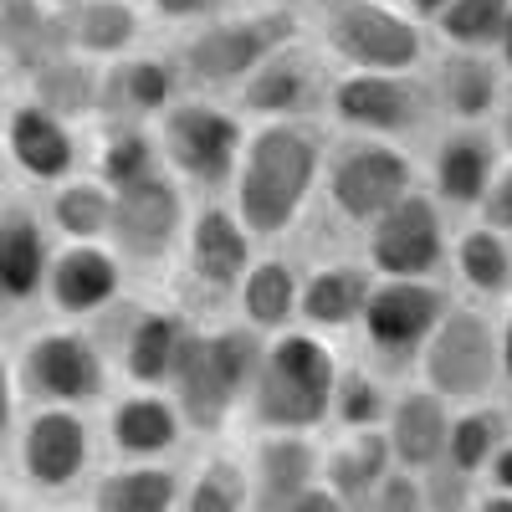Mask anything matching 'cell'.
<instances>
[{
	"label": "cell",
	"instance_id": "cell-1",
	"mask_svg": "<svg viewBox=\"0 0 512 512\" xmlns=\"http://www.w3.org/2000/svg\"><path fill=\"white\" fill-rule=\"evenodd\" d=\"M328 144L313 123L303 118H262V128L246 134L236 180H231V205L246 221L256 241L287 236L323 185Z\"/></svg>",
	"mask_w": 512,
	"mask_h": 512
},
{
	"label": "cell",
	"instance_id": "cell-2",
	"mask_svg": "<svg viewBox=\"0 0 512 512\" xmlns=\"http://www.w3.org/2000/svg\"><path fill=\"white\" fill-rule=\"evenodd\" d=\"M338 364L333 344L323 333L303 328H277L262 338V364H256V384H251V420L262 431H318L333 420V390H338Z\"/></svg>",
	"mask_w": 512,
	"mask_h": 512
},
{
	"label": "cell",
	"instance_id": "cell-3",
	"mask_svg": "<svg viewBox=\"0 0 512 512\" xmlns=\"http://www.w3.org/2000/svg\"><path fill=\"white\" fill-rule=\"evenodd\" d=\"M262 338L267 333H256L246 323L185 333L175 374H169V395H175L190 431H200V436L226 431V420L236 410H246L256 364H262Z\"/></svg>",
	"mask_w": 512,
	"mask_h": 512
},
{
	"label": "cell",
	"instance_id": "cell-4",
	"mask_svg": "<svg viewBox=\"0 0 512 512\" xmlns=\"http://www.w3.org/2000/svg\"><path fill=\"white\" fill-rule=\"evenodd\" d=\"M303 36L297 6H251L200 21V31L185 41L180 67L200 88H241V82L262 67L277 47Z\"/></svg>",
	"mask_w": 512,
	"mask_h": 512
},
{
	"label": "cell",
	"instance_id": "cell-5",
	"mask_svg": "<svg viewBox=\"0 0 512 512\" xmlns=\"http://www.w3.org/2000/svg\"><path fill=\"white\" fill-rule=\"evenodd\" d=\"M415 364L420 379L451 405L492 400V390L502 384V328L492 323L487 308L451 303L446 318L425 338V349L415 354Z\"/></svg>",
	"mask_w": 512,
	"mask_h": 512
},
{
	"label": "cell",
	"instance_id": "cell-6",
	"mask_svg": "<svg viewBox=\"0 0 512 512\" xmlns=\"http://www.w3.org/2000/svg\"><path fill=\"white\" fill-rule=\"evenodd\" d=\"M323 47L354 72H415L425 62V21L384 0L323 6Z\"/></svg>",
	"mask_w": 512,
	"mask_h": 512
},
{
	"label": "cell",
	"instance_id": "cell-7",
	"mask_svg": "<svg viewBox=\"0 0 512 512\" xmlns=\"http://www.w3.org/2000/svg\"><path fill=\"white\" fill-rule=\"evenodd\" d=\"M323 190H328V205L349 226H369L400 195L415 190V159L384 134H354L328 149Z\"/></svg>",
	"mask_w": 512,
	"mask_h": 512
},
{
	"label": "cell",
	"instance_id": "cell-8",
	"mask_svg": "<svg viewBox=\"0 0 512 512\" xmlns=\"http://www.w3.org/2000/svg\"><path fill=\"white\" fill-rule=\"evenodd\" d=\"M159 149H164V164L180 180L221 190L236 180L246 128L231 108L210 103V98H175L159 113Z\"/></svg>",
	"mask_w": 512,
	"mask_h": 512
},
{
	"label": "cell",
	"instance_id": "cell-9",
	"mask_svg": "<svg viewBox=\"0 0 512 512\" xmlns=\"http://www.w3.org/2000/svg\"><path fill=\"white\" fill-rule=\"evenodd\" d=\"M446 256L451 236L436 190H410L364 226V262L374 277H436Z\"/></svg>",
	"mask_w": 512,
	"mask_h": 512
},
{
	"label": "cell",
	"instance_id": "cell-10",
	"mask_svg": "<svg viewBox=\"0 0 512 512\" xmlns=\"http://www.w3.org/2000/svg\"><path fill=\"white\" fill-rule=\"evenodd\" d=\"M185 226H190V205H185V190L180 180L169 175H144L134 185H123L113 195V226H108V241L123 262H139V267H154L164 256H175V246H185Z\"/></svg>",
	"mask_w": 512,
	"mask_h": 512
},
{
	"label": "cell",
	"instance_id": "cell-11",
	"mask_svg": "<svg viewBox=\"0 0 512 512\" xmlns=\"http://www.w3.org/2000/svg\"><path fill=\"white\" fill-rule=\"evenodd\" d=\"M446 308H451V297L431 277H374L359 333H364L369 354L400 364V359H415L425 349V338L446 318Z\"/></svg>",
	"mask_w": 512,
	"mask_h": 512
},
{
	"label": "cell",
	"instance_id": "cell-12",
	"mask_svg": "<svg viewBox=\"0 0 512 512\" xmlns=\"http://www.w3.org/2000/svg\"><path fill=\"white\" fill-rule=\"evenodd\" d=\"M21 390L41 405H93L108 390L103 349L77 328H47L21 349Z\"/></svg>",
	"mask_w": 512,
	"mask_h": 512
},
{
	"label": "cell",
	"instance_id": "cell-13",
	"mask_svg": "<svg viewBox=\"0 0 512 512\" xmlns=\"http://www.w3.org/2000/svg\"><path fill=\"white\" fill-rule=\"evenodd\" d=\"M328 113L349 134H384L405 139L431 113V88L415 82V72H344L328 88Z\"/></svg>",
	"mask_w": 512,
	"mask_h": 512
},
{
	"label": "cell",
	"instance_id": "cell-14",
	"mask_svg": "<svg viewBox=\"0 0 512 512\" xmlns=\"http://www.w3.org/2000/svg\"><path fill=\"white\" fill-rule=\"evenodd\" d=\"M16 461L36 492H67L93 466V425L77 415V405H41L16 436Z\"/></svg>",
	"mask_w": 512,
	"mask_h": 512
},
{
	"label": "cell",
	"instance_id": "cell-15",
	"mask_svg": "<svg viewBox=\"0 0 512 512\" xmlns=\"http://www.w3.org/2000/svg\"><path fill=\"white\" fill-rule=\"evenodd\" d=\"M123 292V256L103 241H67L52 251L47 297L62 318H98Z\"/></svg>",
	"mask_w": 512,
	"mask_h": 512
},
{
	"label": "cell",
	"instance_id": "cell-16",
	"mask_svg": "<svg viewBox=\"0 0 512 512\" xmlns=\"http://www.w3.org/2000/svg\"><path fill=\"white\" fill-rule=\"evenodd\" d=\"M251 231L236 216V205L221 200H205L190 210V226H185V262L190 277L210 292H236V282L246 277V267L256 262L251 256Z\"/></svg>",
	"mask_w": 512,
	"mask_h": 512
},
{
	"label": "cell",
	"instance_id": "cell-17",
	"mask_svg": "<svg viewBox=\"0 0 512 512\" xmlns=\"http://www.w3.org/2000/svg\"><path fill=\"white\" fill-rule=\"evenodd\" d=\"M47 272H52L47 221L26 200L0 205V308H26L31 297H41Z\"/></svg>",
	"mask_w": 512,
	"mask_h": 512
},
{
	"label": "cell",
	"instance_id": "cell-18",
	"mask_svg": "<svg viewBox=\"0 0 512 512\" xmlns=\"http://www.w3.org/2000/svg\"><path fill=\"white\" fill-rule=\"evenodd\" d=\"M6 149L11 164L21 169L26 180L36 185H57L77 169V139H72V123L62 113H52L47 103H16L6 118Z\"/></svg>",
	"mask_w": 512,
	"mask_h": 512
},
{
	"label": "cell",
	"instance_id": "cell-19",
	"mask_svg": "<svg viewBox=\"0 0 512 512\" xmlns=\"http://www.w3.org/2000/svg\"><path fill=\"white\" fill-rule=\"evenodd\" d=\"M502 77H507V67L497 52L446 47V57L436 62V77H431V98L456 123H487V118H497L502 93H507Z\"/></svg>",
	"mask_w": 512,
	"mask_h": 512
},
{
	"label": "cell",
	"instance_id": "cell-20",
	"mask_svg": "<svg viewBox=\"0 0 512 512\" xmlns=\"http://www.w3.org/2000/svg\"><path fill=\"white\" fill-rule=\"evenodd\" d=\"M497 144L502 139H492L482 123H456L451 134L436 144V154H431V190H436V200L451 205V210H477L487 185H492V175H497V164H502Z\"/></svg>",
	"mask_w": 512,
	"mask_h": 512
},
{
	"label": "cell",
	"instance_id": "cell-21",
	"mask_svg": "<svg viewBox=\"0 0 512 512\" xmlns=\"http://www.w3.org/2000/svg\"><path fill=\"white\" fill-rule=\"evenodd\" d=\"M185 431L190 425H185L175 395L144 390V384H134V395H123L108 410V441L123 461H159L185 441Z\"/></svg>",
	"mask_w": 512,
	"mask_h": 512
},
{
	"label": "cell",
	"instance_id": "cell-22",
	"mask_svg": "<svg viewBox=\"0 0 512 512\" xmlns=\"http://www.w3.org/2000/svg\"><path fill=\"white\" fill-rule=\"evenodd\" d=\"M384 436H390V451L400 466H415V472H431L436 461H446V441H451V400L436 395L431 384H410L390 400V415H384Z\"/></svg>",
	"mask_w": 512,
	"mask_h": 512
},
{
	"label": "cell",
	"instance_id": "cell-23",
	"mask_svg": "<svg viewBox=\"0 0 512 512\" xmlns=\"http://www.w3.org/2000/svg\"><path fill=\"white\" fill-rule=\"evenodd\" d=\"M313 88H318V62L303 47V36H297L241 82L236 103L241 113H256V118H297L313 103Z\"/></svg>",
	"mask_w": 512,
	"mask_h": 512
},
{
	"label": "cell",
	"instance_id": "cell-24",
	"mask_svg": "<svg viewBox=\"0 0 512 512\" xmlns=\"http://www.w3.org/2000/svg\"><path fill=\"white\" fill-rule=\"evenodd\" d=\"M318 477H323V451L308 441V431H262V441L251 446V482L262 512H282Z\"/></svg>",
	"mask_w": 512,
	"mask_h": 512
},
{
	"label": "cell",
	"instance_id": "cell-25",
	"mask_svg": "<svg viewBox=\"0 0 512 512\" xmlns=\"http://www.w3.org/2000/svg\"><path fill=\"white\" fill-rule=\"evenodd\" d=\"M374 292V267L354 262H323L303 277V297H297V323L308 328H359L364 303Z\"/></svg>",
	"mask_w": 512,
	"mask_h": 512
},
{
	"label": "cell",
	"instance_id": "cell-26",
	"mask_svg": "<svg viewBox=\"0 0 512 512\" xmlns=\"http://www.w3.org/2000/svg\"><path fill=\"white\" fill-rule=\"evenodd\" d=\"M180 62L154 57V52H128L118 67L103 77V108L118 118H159L169 103L180 98Z\"/></svg>",
	"mask_w": 512,
	"mask_h": 512
},
{
	"label": "cell",
	"instance_id": "cell-27",
	"mask_svg": "<svg viewBox=\"0 0 512 512\" xmlns=\"http://www.w3.org/2000/svg\"><path fill=\"white\" fill-rule=\"evenodd\" d=\"M190 323L175 313V308H144L128 323V338H123V374L128 384H144V390H169V374H175V359H180V344H185Z\"/></svg>",
	"mask_w": 512,
	"mask_h": 512
},
{
	"label": "cell",
	"instance_id": "cell-28",
	"mask_svg": "<svg viewBox=\"0 0 512 512\" xmlns=\"http://www.w3.org/2000/svg\"><path fill=\"white\" fill-rule=\"evenodd\" d=\"M297 297H303V277L287 256H256L236 282V313L256 333H277L297 323Z\"/></svg>",
	"mask_w": 512,
	"mask_h": 512
},
{
	"label": "cell",
	"instance_id": "cell-29",
	"mask_svg": "<svg viewBox=\"0 0 512 512\" xmlns=\"http://www.w3.org/2000/svg\"><path fill=\"white\" fill-rule=\"evenodd\" d=\"M390 466H395V451H390L384 425H364V431H344L323 451V482L354 507V502L374 497L379 477L390 472Z\"/></svg>",
	"mask_w": 512,
	"mask_h": 512
},
{
	"label": "cell",
	"instance_id": "cell-30",
	"mask_svg": "<svg viewBox=\"0 0 512 512\" xmlns=\"http://www.w3.org/2000/svg\"><path fill=\"white\" fill-rule=\"evenodd\" d=\"M180 497H185V482L175 466H164V456L159 461H123L93 482L98 512H169V507H180Z\"/></svg>",
	"mask_w": 512,
	"mask_h": 512
},
{
	"label": "cell",
	"instance_id": "cell-31",
	"mask_svg": "<svg viewBox=\"0 0 512 512\" xmlns=\"http://www.w3.org/2000/svg\"><path fill=\"white\" fill-rule=\"evenodd\" d=\"M62 26H67V47L93 57V62H118L134 52V41L144 31L134 0H82V6H67L62 11Z\"/></svg>",
	"mask_w": 512,
	"mask_h": 512
},
{
	"label": "cell",
	"instance_id": "cell-32",
	"mask_svg": "<svg viewBox=\"0 0 512 512\" xmlns=\"http://www.w3.org/2000/svg\"><path fill=\"white\" fill-rule=\"evenodd\" d=\"M26 77H31V98L47 103L52 113H62L67 123L88 118L93 108H103V77H98L93 57H82L72 47L52 52L47 62H36Z\"/></svg>",
	"mask_w": 512,
	"mask_h": 512
},
{
	"label": "cell",
	"instance_id": "cell-33",
	"mask_svg": "<svg viewBox=\"0 0 512 512\" xmlns=\"http://www.w3.org/2000/svg\"><path fill=\"white\" fill-rule=\"evenodd\" d=\"M62 47H67V26L57 6H47V0H0V57L11 67L31 72Z\"/></svg>",
	"mask_w": 512,
	"mask_h": 512
},
{
	"label": "cell",
	"instance_id": "cell-34",
	"mask_svg": "<svg viewBox=\"0 0 512 512\" xmlns=\"http://www.w3.org/2000/svg\"><path fill=\"white\" fill-rule=\"evenodd\" d=\"M451 262H456V277L487 303L512 297V236L502 226H487V221L466 226L451 241Z\"/></svg>",
	"mask_w": 512,
	"mask_h": 512
},
{
	"label": "cell",
	"instance_id": "cell-35",
	"mask_svg": "<svg viewBox=\"0 0 512 512\" xmlns=\"http://www.w3.org/2000/svg\"><path fill=\"white\" fill-rule=\"evenodd\" d=\"M113 195H118V190H113L103 175H98V180L67 175V180H57V190H52L47 221H52V231L67 236V241H103L108 226H113Z\"/></svg>",
	"mask_w": 512,
	"mask_h": 512
},
{
	"label": "cell",
	"instance_id": "cell-36",
	"mask_svg": "<svg viewBox=\"0 0 512 512\" xmlns=\"http://www.w3.org/2000/svg\"><path fill=\"white\" fill-rule=\"evenodd\" d=\"M185 512H246L256 507V482H251V461H236V456H205L200 472L185 482V497H180Z\"/></svg>",
	"mask_w": 512,
	"mask_h": 512
},
{
	"label": "cell",
	"instance_id": "cell-37",
	"mask_svg": "<svg viewBox=\"0 0 512 512\" xmlns=\"http://www.w3.org/2000/svg\"><path fill=\"white\" fill-rule=\"evenodd\" d=\"M164 164V149H159V134H149V128H139V118H118L103 128L98 139V175L123 190L134 185L144 175H154V169Z\"/></svg>",
	"mask_w": 512,
	"mask_h": 512
},
{
	"label": "cell",
	"instance_id": "cell-38",
	"mask_svg": "<svg viewBox=\"0 0 512 512\" xmlns=\"http://www.w3.org/2000/svg\"><path fill=\"white\" fill-rule=\"evenodd\" d=\"M507 410L487 405V400H472L461 405V415H451V441H446V461L466 477H482L487 461L497 456V446L507 441Z\"/></svg>",
	"mask_w": 512,
	"mask_h": 512
},
{
	"label": "cell",
	"instance_id": "cell-39",
	"mask_svg": "<svg viewBox=\"0 0 512 512\" xmlns=\"http://www.w3.org/2000/svg\"><path fill=\"white\" fill-rule=\"evenodd\" d=\"M507 11H512V0H446V6L436 11V21H431V31L446 41V47L497 52Z\"/></svg>",
	"mask_w": 512,
	"mask_h": 512
},
{
	"label": "cell",
	"instance_id": "cell-40",
	"mask_svg": "<svg viewBox=\"0 0 512 512\" xmlns=\"http://www.w3.org/2000/svg\"><path fill=\"white\" fill-rule=\"evenodd\" d=\"M390 415V390L369 374V369H344L333 390V420L344 431H364V425H384Z\"/></svg>",
	"mask_w": 512,
	"mask_h": 512
},
{
	"label": "cell",
	"instance_id": "cell-41",
	"mask_svg": "<svg viewBox=\"0 0 512 512\" xmlns=\"http://www.w3.org/2000/svg\"><path fill=\"white\" fill-rule=\"evenodd\" d=\"M374 512H420L425 507V472H415V466H390V472L379 477L374 497L364 502Z\"/></svg>",
	"mask_w": 512,
	"mask_h": 512
},
{
	"label": "cell",
	"instance_id": "cell-42",
	"mask_svg": "<svg viewBox=\"0 0 512 512\" xmlns=\"http://www.w3.org/2000/svg\"><path fill=\"white\" fill-rule=\"evenodd\" d=\"M477 216H482L487 226H502V231L512 236V154L497 164V175H492V185H487V195H482V205H477Z\"/></svg>",
	"mask_w": 512,
	"mask_h": 512
},
{
	"label": "cell",
	"instance_id": "cell-43",
	"mask_svg": "<svg viewBox=\"0 0 512 512\" xmlns=\"http://www.w3.org/2000/svg\"><path fill=\"white\" fill-rule=\"evenodd\" d=\"M236 0H149V11L169 26H200L210 16H226Z\"/></svg>",
	"mask_w": 512,
	"mask_h": 512
},
{
	"label": "cell",
	"instance_id": "cell-44",
	"mask_svg": "<svg viewBox=\"0 0 512 512\" xmlns=\"http://www.w3.org/2000/svg\"><path fill=\"white\" fill-rule=\"evenodd\" d=\"M344 507H349V502H344V497H338V492L318 477V482H308L303 492H297L282 512H344Z\"/></svg>",
	"mask_w": 512,
	"mask_h": 512
},
{
	"label": "cell",
	"instance_id": "cell-45",
	"mask_svg": "<svg viewBox=\"0 0 512 512\" xmlns=\"http://www.w3.org/2000/svg\"><path fill=\"white\" fill-rule=\"evenodd\" d=\"M11 359H0V446L11 441V425H16V379H11Z\"/></svg>",
	"mask_w": 512,
	"mask_h": 512
},
{
	"label": "cell",
	"instance_id": "cell-46",
	"mask_svg": "<svg viewBox=\"0 0 512 512\" xmlns=\"http://www.w3.org/2000/svg\"><path fill=\"white\" fill-rule=\"evenodd\" d=\"M482 482H487V487H502V492H512V436H507V441L497 446V456L487 461Z\"/></svg>",
	"mask_w": 512,
	"mask_h": 512
},
{
	"label": "cell",
	"instance_id": "cell-47",
	"mask_svg": "<svg viewBox=\"0 0 512 512\" xmlns=\"http://www.w3.org/2000/svg\"><path fill=\"white\" fill-rule=\"evenodd\" d=\"M502 379L512 384V303H507V313H502Z\"/></svg>",
	"mask_w": 512,
	"mask_h": 512
},
{
	"label": "cell",
	"instance_id": "cell-48",
	"mask_svg": "<svg viewBox=\"0 0 512 512\" xmlns=\"http://www.w3.org/2000/svg\"><path fill=\"white\" fill-rule=\"evenodd\" d=\"M400 6H405L410 16H420V21H436V11L446 6V0H400Z\"/></svg>",
	"mask_w": 512,
	"mask_h": 512
},
{
	"label": "cell",
	"instance_id": "cell-49",
	"mask_svg": "<svg viewBox=\"0 0 512 512\" xmlns=\"http://www.w3.org/2000/svg\"><path fill=\"white\" fill-rule=\"evenodd\" d=\"M497 123H502V128H497V139H502V144L512 149V93H502V108H497Z\"/></svg>",
	"mask_w": 512,
	"mask_h": 512
},
{
	"label": "cell",
	"instance_id": "cell-50",
	"mask_svg": "<svg viewBox=\"0 0 512 512\" xmlns=\"http://www.w3.org/2000/svg\"><path fill=\"white\" fill-rule=\"evenodd\" d=\"M497 57H502L507 77H512V11H507V26H502V41H497Z\"/></svg>",
	"mask_w": 512,
	"mask_h": 512
},
{
	"label": "cell",
	"instance_id": "cell-51",
	"mask_svg": "<svg viewBox=\"0 0 512 512\" xmlns=\"http://www.w3.org/2000/svg\"><path fill=\"white\" fill-rule=\"evenodd\" d=\"M256 6H303V0H256Z\"/></svg>",
	"mask_w": 512,
	"mask_h": 512
},
{
	"label": "cell",
	"instance_id": "cell-52",
	"mask_svg": "<svg viewBox=\"0 0 512 512\" xmlns=\"http://www.w3.org/2000/svg\"><path fill=\"white\" fill-rule=\"evenodd\" d=\"M47 6H57V11H67V6H82V0H47Z\"/></svg>",
	"mask_w": 512,
	"mask_h": 512
},
{
	"label": "cell",
	"instance_id": "cell-53",
	"mask_svg": "<svg viewBox=\"0 0 512 512\" xmlns=\"http://www.w3.org/2000/svg\"><path fill=\"white\" fill-rule=\"evenodd\" d=\"M0 190H6V149H0Z\"/></svg>",
	"mask_w": 512,
	"mask_h": 512
},
{
	"label": "cell",
	"instance_id": "cell-54",
	"mask_svg": "<svg viewBox=\"0 0 512 512\" xmlns=\"http://www.w3.org/2000/svg\"><path fill=\"white\" fill-rule=\"evenodd\" d=\"M323 6H349V0H323Z\"/></svg>",
	"mask_w": 512,
	"mask_h": 512
},
{
	"label": "cell",
	"instance_id": "cell-55",
	"mask_svg": "<svg viewBox=\"0 0 512 512\" xmlns=\"http://www.w3.org/2000/svg\"><path fill=\"white\" fill-rule=\"evenodd\" d=\"M0 507H6V502H0Z\"/></svg>",
	"mask_w": 512,
	"mask_h": 512
}]
</instances>
